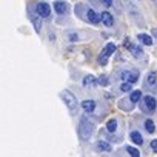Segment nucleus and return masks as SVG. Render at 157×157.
Instances as JSON below:
<instances>
[{"mask_svg": "<svg viewBox=\"0 0 157 157\" xmlns=\"http://www.w3.org/2000/svg\"><path fill=\"white\" fill-rule=\"evenodd\" d=\"M93 131H94V123L88 117H83L80 120V123H78V136H80V139L90 140L93 136Z\"/></svg>", "mask_w": 157, "mask_h": 157, "instance_id": "1", "label": "nucleus"}, {"mask_svg": "<svg viewBox=\"0 0 157 157\" xmlns=\"http://www.w3.org/2000/svg\"><path fill=\"white\" fill-rule=\"evenodd\" d=\"M60 97L63 99V102L66 103V106L69 108L71 113H74V111L77 109V99H75V96H74L72 93H69L68 90H63V91L60 93Z\"/></svg>", "mask_w": 157, "mask_h": 157, "instance_id": "2", "label": "nucleus"}, {"mask_svg": "<svg viewBox=\"0 0 157 157\" xmlns=\"http://www.w3.org/2000/svg\"><path fill=\"white\" fill-rule=\"evenodd\" d=\"M120 78L123 82H129V83H136L139 80V71H123L120 74Z\"/></svg>", "mask_w": 157, "mask_h": 157, "instance_id": "3", "label": "nucleus"}, {"mask_svg": "<svg viewBox=\"0 0 157 157\" xmlns=\"http://www.w3.org/2000/svg\"><path fill=\"white\" fill-rule=\"evenodd\" d=\"M36 11H37V14H39L40 17H43V19L49 17V14H51V8H49V5H48V3H45V2L37 3Z\"/></svg>", "mask_w": 157, "mask_h": 157, "instance_id": "4", "label": "nucleus"}, {"mask_svg": "<svg viewBox=\"0 0 157 157\" xmlns=\"http://www.w3.org/2000/svg\"><path fill=\"white\" fill-rule=\"evenodd\" d=\"M54 10L59 16H63V14L68 13V5L65 2H62V0H57V2L54 3Z\"/></svg>", "mask_w": 157, "mask_h": 157, "instance_id": "5", "label": "nucleus"}, {"mask_svg": "<svg viewBox=\"0 0 157 157\" xmlns=\"http://www.w3.org/2000/svg\"><path fill=\"white\" fill-rule=\"evenodd\" d=\"M86 17H88V20H90L91 23H94V25H97L99 22H102V14H97L94 10H88Z\"/></svg>", "mask_w": 157, "mask_h": 157, "instance_id": "6", "label": "nucleus"}, {"mask_svg": "<svg viewBox=\"0 0 157 157\" xmlns=\"http://www.w3.org/2000/svg\"><path fill=\"white\" fill-rule=\"evenodd\" d=\"M146 106V109L149 111V113H152L154 109H155V106H157V103H155V99L154 97H151V96H146L145 97V100H143V108Z\"/></svg>", "mask_w": 157, "mask_h": 157, "instance_id": "7", "label": "nucleus"}, {"mask_svg": "<svg viewBox=\"0 0 157 157\" xmlns=\"http://www.w3.org/2000/svg\"><path fill=\"white\" fill-rule=\"evenodd\" d=\"M125 43H126V48L129 49V52H131L134 57H142V56H143V52H142V49H140L139 46H136V45L129 43V40H126Z\"/></svg>", "mask_w": 157, "mask_h": 157, "instance_id": "8", "label": "nucleus"}, {"mask_svg": "<svg viewBox=\"0 0 157 157\" xmlns=\"http://www.w3.org/2000/svg\"><path fill=\"white\" fill-rule=\"evenodd\" d=\"M102 23H103L105 26H113V25H114V17H113V14H109L108 11L102 13Z\"/></svg>", "mask_w": 157, "mask_h": 157, "instance_id": "9", "label": "nucleus"}, {"mask_svg": "<svg viewBox=\"0 0 157 157\" xmlns=\"http://www.w3.org/2000/svg\"><path fill=\"white\" fill-rule=\"evenodd\" d=\"M97 82H99V78H96L91 74H88V75L83 77V86H96Z\"/></svg>", "mask_w": 157, "mask_h": 157, "instance_id": "10", "label": "nucleus"}, {"mask_svg": "<svg viewBox=\"0 0 157 157\" xmlns=\"http://www.w3.org/2000/svg\"><path fill=\"white\" fill-rule=\"evenodd\" d=\"M114 51H116V45H114V43H108V45H106V46L102 49L100 57H109Z\"/></svg>", "mask_w": 157, "mask_h": 157, "instance_id": "11", "label": "nucleus"}, {"mask_svg": "<svg viewBox=\"0 0 157 157\" xmlns=\"http://www.w3.org/2000/svg\"><path fill=\"white\" fill-rule=\"evenodd\" d=\"M82 108H83V111H86V113H93V111L96 109V102H94V100H83V102H82Z\"/></svg>", "mask_w": 157, "mask_h": 157, "instance_id": "12", "label": "nucleus"}, {"mask_svg": "<svg viewBox=\"0 0 157 157\" xmlns=\"http://www.w3.org/2000/svg\"><path fill=\"white\" fill-rule=\"evenodd\" d=\"M129 139H131L132 143H136V145H142V143H143V137H142V134H140L139 131H131Z\"/></svg>", "mask_w": 157, "mask_h": 157, "instance_id": "13", "label": "nucleus"}, {"mask_svg": "<svg viewBox=\"0 0 157 157\" xmlns=\"http://www.w3.org/2000/svg\"><path fill=\"white\" fill-rule=\"evenodd\" d=\"M155 82H157V74H155L154 71H151V72L148 74V77H146V85H148V86H154Z\"/></svg>", "mask_w": 157, "mask_h": 157, "instance_id": "14", "label": "nucleus"}, {"mask_svg": "<svg viewBox=\"0 0 157 157\" xmlns=\"http://www.w3.org/2000/svg\"><path fill=\"white\" fill-rule=\"evenodd\" d=\"M137 39H139L143 45H146V46H151V45H152V39H151L149 36H146V34H139Z\"/></svg>", "mask_w": 157, "mask_h": 157, "instance_id": "15", "label": "nucleus"}, {"mask_svg": "<svg viewBox=\"0 0 157 157\" xmlns=\"http://www.w3.org/2000/svg\"><path fill=\"white\" fill-rule=\"evenodd\" d=\"M106 129H108V132H114L117 129V120L116 119H109L108 123H106Z\"/></svg>", "mask_w": 157, "mask_h": 157, "instance_id": "16", "label": "nucleus"}, {"mask_svg": "<svg viewBox=\"0 0 157 157\" xmlns=\"http://www.w3.org/2000/svg\"><path fill=\"white\" fill-rule=\"evenodd\" d=\"M97 148H99L100 151H106V152L113 149V146H111V145H109L108 142H103V140H100V142L97 143Z\"/></svg>", "mask_w": 157, "mask_h": 157, "instance_id": "17", "label": "nucleus"}, {"mask_svg": "<svg viewBox=\"0 0 157 157\" xmlns=\"http://www.w3.org/2000/svg\"><path fill=\"white\" fill-rule=\"evenodd\" d=\"M145 128H146V131H148L149 134H152V132L155 131V125H154V122H152L151 119L145 120Z\"/></svg>", "mask_w": 157, "mask_h": 157, "instance_id": "18", "label": "nucleus"}, {"mask_svg": "<svg viewBox=\"0 0 157 157\" xmlns=\"http://www.w3.org/2000/svg\"><path fill=\"white\" fill-rule=\"evenodd\" d=\"M140 97H142V93H140V91H132L131 96H129V100H131L132 103H136V102L140 100Z\"/></svg>", "mask_w": 157, "mask_h": 157, "instance_id": "19", "label": "nucleus"}, {"mask_svg": "<svg viewBox=\"0 0 157 157\" xmlns=\"http://www.w3.org/2000/svg\"><path fill=\"white\" fill-rule=\"evenodd\" d=\"M126 151L131 157H140V151L137 148H132V146H126Z\"/></svg>", "mask_w": 157, "mask_h": 157, "instance_id": "20", "label": "nucleus"}, {"mask_svg": "<svg viewBox=\"0 0 157 157\" xmlns=\"http://www.w3.org/2000/svg\"><path fill=\"white\" fill-rule=\"evenodd\" d=\"M131 90H132V83H129V82H125L120 85V91H123V93H128Z\"/></svg>", "mask_w": 157, "mask_h": 157, "instance_id": "21", "label": "nucleus"}, {"mask_svg": "<svg viewBox=\"0 0 157 157\" xmlns=\"http://www.w3.org/2000/svg\"><path fill=\"white\" fill-rule=\"evenodd\" d=\"M33 23L36 25V31H37V33H40V29H42V23H40V19H39L37 16H34V17H33Z\"/></svg>", "mask_w": 157, "mask_h": 157, "instance_id": "22", "label": "nucleus"}, {"mask_svg": "<svg viewBox=\"0 0 157 157\" xmlns=\"http://www.w3.org/2000/svg\"><path fill=\"white\" fill-rule=\"evenodd\" d=\"M99 83H100L102 86H106V85L109 83V82H108V77H106L105 74H102V75L99 77Z\"/></svg>", "mask_w": 157, "mask_h": 157, "instance_id": "23", "label": "nucleus"}, {"mask_svg": "<svg viewBox=\"0 0 157 157\" xmlns=\"http://www.w3.org/2000/svg\"><path fill=\"white\" fill-rule=\"evenodd\" d=\"M99 63L100 65H106L108 63V57H99Z\"/></svg>", "mask_w": 157, "mask_h": 157, "instance_id": "24", "label": "nucleus"}, {"mask_svg": "<svg viewBox=\"0 0 157 157\" xmlns=\"http://www.w3.org/2000/svg\"><path fill=\"white\" fill-rule=\"evenodd\" d=\"M151 148H152V151H154V152H157V139L151 142Z\"/></svg>", "mask_w": 157, "mask_h": 157, "instance_id": "25", "label": "nucleus"}, {"mask_svg": "<svg viewBox=\"0 0 157 157\" xmlns=\"http://www.w3.org/2000/svg\"><path fill=\"white\" fill-rule=\"evenodd\" d=\"M102 3H103L105 6H108V8H109V6L113 5V0H102Z\"/></svg>", "mask_w": 157, "mask_h": 157, "instance_id": "26", "label": "nucleus"}, {"mask_svg": "<svg viewBox=\"0 0 157 157\" xmlns=\"http://www.w3.org/2000/svg\"><path fill=\"white\" fill-rule=\"evenodd\" d=\"M69 39H71V40H77L78 37H77L75 34H69Z\"/></svg>", "mask_w": 157, "mask_h": 157, "instance_id": "27", "label": "nucleus"}, {"mask_svg": "<svg viewBox=\"0 0 157 157\" xmlns=\"http://www.w3.org/2000/svg\"><path fill=\"white\" fill-rule=\"evenodd\" d=\"M152 34H154V37H157V28H152Z\"/></svg>", "mask_w": 157, "mask_h": 157, "instance_id": "28", "label": "nucleus"}]
</instances>
